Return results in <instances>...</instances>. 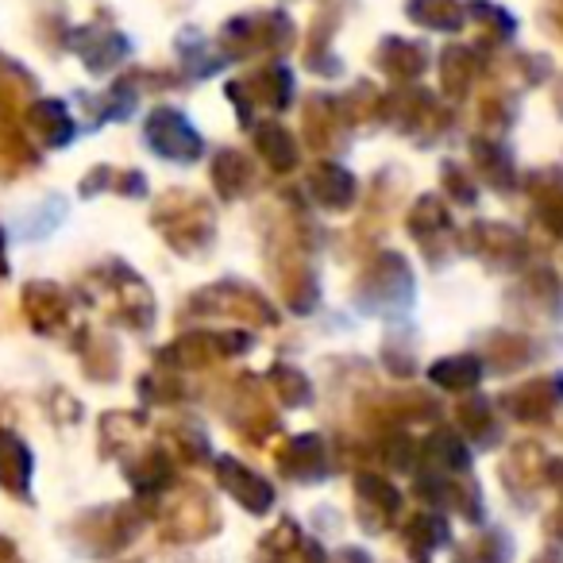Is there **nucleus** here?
I'll list each match as a JSON object with an SVG mask.
<instances>
[{
    "label": "nucleus",
    "mask_w": 563,
    "mask_h": 563,
    "mask_svg": "<svg viewBox=\"0 0 563 563\" xmlns=\"http://www.w3.org/2000/svg\"><path fill=\"white\" fill-rule=\"evenodd\" d=\"M81 290L104 309L112 324L132 332H147L155 324V294L151 286L120 258H104L93 271H86Z\"/></svg>",
    "instance_id": "obj_1"
},
{
    "label": "nucleus",
    "mask_w": 563,
    "mask_h": 563,
    "mask_svg": "<svg viewBox=\"0 0 563 563\" xmlns=\"http://www.w3.org/2000/svg\"><path fill=\"white\" fill-rule=\"evenodd\" d=\"M151 228L170 243V251L186 258H197L217 240V217H212L209 197L194 189H166L151 205Z\"/></svg>",
    "instance_id": "obj_2"
},
{
    "label": "nucleus",
    "mask_w": 563,
    "mask_h": 563,
    "mask_svg": "<svg viewBox=\"0 0 563 563\" xmlns=\"http://www.w3.org/2000/svg\"><path fill=\"white\" fill-rule=\"evenodd\" d=\"M298 43V27L286 12L278 9H258L240 12L217 32V51L228 63H243V58H286Z\"/></svg>",
    "instance_id": "obj_3"
},
{
    "label": "nucleus",
    "mask_w": 563,
    "mask_h": 563,
    "mask_svg": "<svg viewBox=\"0 0 563 563\" xmlns=\"http://www.w3.org/2000/svg\"><path fill=\"white\" fill-rule=\"evenodd\" d=\"M205 317H224L243 329H278L274 301L240 278H220L212 286H201L178 309V321H205Z\"/></svg>",
    "instance_id": "obj_4"
},
{
    "label": "nucleus",
    "mask_w": 563,
    "mask_h": 563,
    "mask_svg": "<svg viewBox=\"0 0 563 563\" xmlns=\"http://www.w3.org/2000/svg\"><path fill=\"white\" fill-rule=\"evenodd\" d=\"M355 309L367 317H386L398 313V309H409L413 301V274H409V263L398 255V251H383L375 255L363 274L352 286Z\"/></svg>",
    "instance_id": "obj_5"
},
{
    "label": "nucleus",
    "mask_w": 563,
    "mask_h": 563,
    "mask_svg": "<svg viewBox=\"0 0 563 563\" xmlns=\"http://www.w3.org/2000/svg\"><path fill=\"white\" fill-rule=\"evenodd\" d=\"M228 101L235 104L243 128H255L258 112L278 117L294 104V74L286 63H263L243 78L228 81Z\"/></svg>",
    "instance_id": "obj_6"
},
{
    "label": "nucleus",
    "mask_w": 563,
    "mask_h": 563,
    "mask_svg": "<svg viewBox=\"0 0 563 563\" xmlns=\"http://www.w3.org/2000/svg\"><path fill=\"white\" fill-rule=\"evenodd\" d=\"M251 347H255V336H247L240 329L232 332L197 329V332H181L166 347H158L155 363L166 371H205V367H217V363L240 360Z\"/></svg>",
    "instance_id": "obj_7"
},
{
    "label": "nucleus",
    "mask_w": 563,
    "mask_h": 563,
    "mask_svg": "<svg viewBox=\"0 0 563 563\" xmlns=\"http://www.w3.org/2000/svg\"><path fill=\"white\" fill-rule=\"evenodd\" d=\"M143 140L147 147L155 151L158 158L166 163H178V166H194L197 158L205 155V140L189 117L181 109H170V104H158V109L147 112L143 120Z\"/></svg>",
    "instance_id": "obj_8"
},
{
    "label": "nucleus",
    "mask_w": 563,
    "mask_h": 563,
    "mask_svg": "<svg viewBox=\"0 0 563 563\" xmlns=\"http://www.w3.org/2000/svg\"><path fill=\"white\" fill-rule=\"evenodd\" d=\"M66 47L78 51L81 66H86L89 74L120 70V66L128 63V55H132V43H128V35L104 24V16H101V24L70 27V40H66Z\"/></svg>",
    "instance_id": "obj_9"
},
{
    "label": "nucleus",
    "mask_w": 563,
    "mask_h": 563,
    "mask_svg": "<svg viewBox=\"0 0 563 563\" xmlns=\"http://www.w3.org/2000/svg\"><path fill=\"white\" fill-rule=\"evenodd\" d=\"M20 309H24V321L35 336H58L70 321V294L58 282L35 278L20 290Z\"/></svg>",
    "instance_id": "obj_10"
},
{
    "label": "nucleus",
    "mask_w": 563,
    "mask_h": 563,
    "mask_svg": "<svg viewBox=\"0 0 563 563\" xmlns=\"http://www.w3.org/2000/svg\"><path fill=\"white\" fill-rule=\"evenodd\" d=\"M301 135H306L309 151H321V155H332V151H344L347 140H352V128L340 117L336 97L329 93H313L301 109Z\"/></svg>",
    "instance_id": "obj_11"
},
{
    "label": "nucleus",
    "mask_w": 563,
    "mask_h": 563,
    "mask_svg": "<svg viewBox=\"0 0 563 563\" xmlns=\"http://www.w3.org/2000/svg\"><path fill=\"white\" fill-rule=\"evenodd\" d=\"M306 194H309V201H313L317 209L347 212L355 205V194H360V186H355L352 170H344L340 163H329V158H321V163L309 166Z\"/></svg>",
    "instance_id": "obj_12"
},
{
    "label": "nucleus",
    "mask_w": 563,
    "mask_h": 563,
    "mask_svg": "<svg viewBox=\"0 0 563 563\" xmlns=\"http://www.w3.org/2000/svg\"><path fill=\"white\" fill-rule=\"evenodd\" d=\"M20 120H24L27 135H32V140L40 143V147H47V151L66 147V143L78 135V124H74L70 109H66L63 101H55V97H35Z\"/></svg>",
    "instance_id": "obj_13"
},
{
    "label": "nucleus",
    "mask_w": 563,
    "mask_h": 563,
    "mask_svg": "<svg viewBox=\"0 0 563 563\" xmlns=\"http://www.w3.org/2000/svg\"><path fill=\"white\" fill-rule=\"evenodd\" d=\"M209 181L220 201H240V197H247L255 189V163L243 151L220 147L209 163Z\"/></svg>",
    "instance_id": "obj_14"
},
{
    "label": "nucleus",
    "mask_w": 563,
    "mask_h": 563,
    "mask_svg": "<svg viewBox=\"0 0 563 563\" xmlns=\"http://www.w3.org/2000/svg\"><path fill=\"white\" fill-rule=\"evenodd\" d=\"M340 27V12L336 9H321L309 24V35H306V70L321 74V78H336L344 70L336 55H332V35Z\"/></svg>",
    "instance_id": "obj_15"
},
{
    "label": "nucleus",
    "mask_w": 563,
    "mask_h": 563,
    "mask_svg": "<svg viewBox=\"0 0 563 563\" xmlns=\"http://www.w3.org/2000/svg\"><path fill=\"white\" fill-rule=\"evenodd\" d=\"M217 478L235 501H243V506L251 509V514H263V509H271V501H274L271 483H266V478H258L255 471H247L243 463L228 460V455H224V460H217Z\"/></svg>",
    "instance_id": "obj_16"
},
{
    "label": "nucleus",
    "mask_w": 563,
    "mask_h": 563,
    "mask_svg": "<svg viewBox=\"0 0 563 563\" xmlns=\"http://www.w3.org/2000/svg\"><path fill=\"white\" fill-rule=\"evenodd\" d=\"M255 151L274 174H294L301 163L298 140H294L290 128H282L278 120H263V124H255Z\"/></svg>",
    "instance_id": "obj_17"
},
{
    "label": "nucleus",
    "mask_w": 563,
    "mask_h": 563,
    "mask_svg": "<svg viewBox=\"0 0 563 563\" xmlns=\"http://www.w3.org/2000/svg\"><path fill=\"white\" fill-rule=\"evenodd\" d=\"M278 467L286 471L290 478H324L329 475V452H324V440L321 437H294L290 444L278 452Z\"/></svg>",
    "instance_id": "obj_18"
},
{
    "label": "nucleus",
    "mask_w": 563,
    "mask_h": 563,
    "mask_svg": "<svg viewBox=\"0 0 563 563\" xmlns=\"http://www.w3.org/2000/svg\"><path fill=\"white\" fill-rule=\"evenodd\" d=\"M74 352L81 355V371L93 383H112L120 375V347L112 336H101V332H78L74 340Z\"/></svg>",
    "instance_id": "obj_19"
},
{
    "label": "nucleus",
    "mask_w": 563,
    "mask_h": 563,
    "mask_svg": "<svg viewBox=\"0 0 563 563\" xmlns=\"http://www.w3.org/2000/svg\"><path fill=\"white\" fill-rule=\"evenodd\" d=\"M35 93V74H27L9 55H0V124H16Z\"/></svg>",
    "instance_id": "obj_20"
},
{
    "label": "nucleus",
    "mask_w": 563,
    "mask_h": 563,
    "mask_svg": "<svg viewBox=\"0 0 563 563\" xmlns=\"http://www.w3.org/2000/svg\"><path fill=\"white\" fill-rule=\"evenodd\" d=\"M81 197H101V194H120V197H147V178L143 170H132V166H93V170L81 178Z\"/></svg>",
    "instance_id": "obj_21"
},
{
    "label": "nucleus",
    "mask_w": 563,
    "mask_h": 563,
    "mask_svg": "<svg viewBox=\"0 0 563 563\" xmlns=\"http://www.w3.org/2000/svg\"><path fill=\"white\" fill-rule=\"evenodd\" d=\"M27 483H32V452L16 432L0 429V486L16 498H27Z\"/></svg>",
    "instance_id": "obj_22"
},
{
    "label": "nucleus",
    "mask_w": 563,
    "mask_h": 563,
    "mask_svg": "<svg viewBox=\"0 0 563 563\" xmlns=\"http://www.w3.org/2000/svg\"><path fill=\"white\" fill-rule=\"evenodd\" d=\"M40 166V151L27 143L16 124H0V186L24 178Z\"/></svg>",
    "instance_id": "obj_23"
},
{
    "label": "nucleus",
    "mask_w": 563,
    "mask_h": 563,
    "mask_svg": "<svg viewBox=\"0 0 563 563\" xmlns=\"http://www.w3.org/2000/svg\"><path fill=\"white\" fill-rule=\"evenodd\" d=\"M174 47H178V58H181V78L201 81L228 66V58L220 55V51H212V43L205 40L201 32H181Z\"/></svg>",
    "instance_id": "obj_24"
},
{
    "label": "nucleus",
    "mask_w": 563,
    "mask_h": 563,
    "mask_svg": "<svg viewBox=\"0 0 563 563\" xmlns=\"http://www.w3.org/2000/svg\"><path fill=\"white\" fill-rule=\"evenodd\" d=\"M266 383H271L274 398L282 401V406H309L313 401V383L306 378V371L290 367V363H274L271 371H266Z\"/></svg>",
    "instance_id": "obj_25"
},
{
    "label": "nucleus",
    "mask_w": 563,
    "mask_h": 563,
    "mask_svg": "<svg viewBox=\"0 0 563 563\" xmlns=\"http://www.w3.org/2000/svg\"><path fill=\"white\" fill-rule=\"evenodd\" d=\"M375 63L383 66V74H390V78H413V74H421L424 58H421V47H413V43L406 40H383L375 51Z\"/></svg>",
    "instance_id": "obj_26"
},
{
    "label": "nucleus",
    "mask_w": 563,
    "mask_h": 563,
    "mask_svg": "<svg viewBox=\"0 0 563 563\" xmlns=\"http://www.w3.org/2000/svg\"><path fill=\"white\" fill-rule=\"evenodd\" d=\"M336 109L347 120V128H355V124H367L375 112H383V97H378V89L371 81H355L352 89H344L336 97Z\"/></svg>",
    "instance_id": "obj_27"
},
{
    "label": "nucleus",
    "mask_w": 563,
    "mask_h": 563,
    "mask_svg": "<svg viewBox=\"0 0 563 563\" xmlns=\"http://www.w3.org/2000/svg\"><path fill=\"white\" fill-rule=\"evenodd\" d=\"M140 398L147 401V406H170V401H181L186 398V383H181L178 371H151V375L140 378Z\"/></svg>",
    "instance_id": "obj_28"
},
{
    "label": "nucleus",
    "mask_w": 563,
    "mask_h": 563,
    "mask_svg": "<svg viewBox=\"0 0 563 563\" xmlns=\"http://www.w3.org/2000/svg\"><path fill=\"white\" fill-rule=\"evenodd\" d=\"M409 16L424 27H440V32H452L455 24V4L452 0H409Z\"/></svg>",
    "instance_id": "obj_29"
},
{
    "label": "nucleus",
    "mask_w": 563,
    "mask_h": 563,
    "mask_svg": "<svg viewBox=\"0 0 563 563\" xmlns=\"http://www.w3.org/2000/svg\"><path fill=\"white\" fill-rule=\"evenodd\" d=\"M166 440H170L189 463L209 455V440H205V432L197 429V424H166Z\"/></svg>",
    "instance_id": "obj_30"
},
{
    "label": "nucleus",
    "mask_w": 563,
    "mask_h": 563,
    "mask_svg": "<svg viewBox=\"0 0 563 563\" xmlns=\"http://www.w3.org/2000/svg\"><path fill=\"white\" fill-rule=\"evenodd\" d=\"M63 217H66V201H63V197H47V201H43V209H35V217H27L20 228H24L27 240H43L51 228L63 224Z\"/></svg>",
    "instance_id": "obj_31"
},
{
    "label": "nucleus",
    "mask_w": 563,
    "mask_h": 563,
    "mask_svg": "<svg viewBox=\"0 0 563 563\" xmlns=\"http://www.w3.org/2000/svg\"><path fill=\"white\" fill-rule=\"evenodd\" d=\"M432 378H437V383H444V386H463V383H471V378H475V363H471V360H444V363H437V367H432Z\"/></svg>",
    "instance_id": "obj_32"
},
{
    "label": "nucleus",
    "mask_w": 563,
    "mask_h": 563,
    "mask_svg": "<svg viewBox=\"0 0 563 563\" xmlns=\"http://www.w3.org/2000/svg\"><path fill=\"white\" fill-rule=\"evenodd\" d=\"M0 278H9V258H4V228H0Z\"/></svg>",
    "instance_id": "obj_33"
}]
</instances>
